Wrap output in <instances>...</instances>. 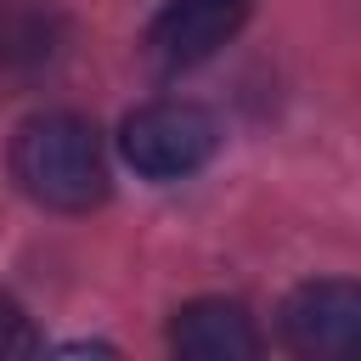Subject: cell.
<instances>
[{"instance_id": "3", "label": "cell", "mask_w": 361, "mask_h": 361, "mask_svg": "<svg viewBox=\"0 0 361 361\" xmlns=\"http://www.w3.org/2000/svg\"><path fill=\"white\" fill-rule=\"evenodd\" d=\"M282 338L299 355H350L361 344V288L344 276H322L288 293Z\"/></svg>"}, {"instance_id": "1", "label": "cell", "mask_w": 361, "mask_h": 361, "mask_svg": "<svg viewBox=\"0 0 361 361\" xmlns=\"http://www.w3.org/2000/svg\"><path fill=\"white\" fill-rule=\"evenodd\" d=\"M11 180L56 214H85L107 197L102 135L79 113H39L11 135Z\"/></svg>"}, {"instance_id": "5", "label": "cell", "mask_w": 361, "mask_h": 361, "mask_svg": "<svg viewBox=\"0 0 361 361\" xmlns=\"http://www.w3.org/2000/svg\"><path fill=\"white\" fill-rule=\"evenodd\" d=\"M169 350L186 361H254L259 327L237 299H192L169 322Z\"/></svg>"}, {"instance_id": "7", "label": "cell", "mask_w": 361, "mask_h": 361, "mask_svg": "<svg viewBox=\"0 0 361 361\" xmlns=\"http://www.w3.org/2000/svg\"><path fill=\"white\" fill-rule=\"evenodd\" d=\"M39 350V333H34V322H28V310L11 299V293H0V361H17V355H34Z\"/></svg>"}, {"instance_id": "6", "label": "cell", "mask_w": 361, "mask_h": 361, "mask_svg": "<svg viewBox=\"0 0 361 361\" xmlns=\"http://www.w3.org/2000/svg\"><path fill=\"white\" fill-rule=\"evenodd\" d=\"M68 23L45 0H0V73H39L62 56Z\"/></svg>"}, {"instance_id": "2", "label": "cell", "mask_w": 361, "mask_h": 361, "mask_svg": "<svg viewBox=\"0 0 361 361\" xmlns=\"http://www.w3.org/2000/svg\"><path fill=\"white\" fill-rule=\"evenodd\" d=\"M124 158L135 175L147 180H180L192 169H203L220 147V124L214 113H203L197 102H147L124 118L118 135Z\"/></svg>"}, {"instance_id": "4", "label": "cell", "mask_w": 361, "mask_h": 361, "mask_svg": "<svg viewBox=\"0 0 361 361\" xmlns=\"http://www.w3.org/2000/svg\"><path fill=\"white\" fill-rule=\"evenodd\" d=\"M248 6L254 0H169L147 28V56L158 68H192L248 23Z\"/></svg>"}]
</instances>
